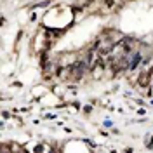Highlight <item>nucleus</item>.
I'll use <instances>...</instances> for the list:
<instances>
[{
  "mask_svg": "<svg viewBox=\"0 0 153 153\" xmlns=\"http://www.w3.org/2000/svg\"><path fill=\"white\" fill-rule=\"evenodd\" d=\"M150 82H152V70H144L137 75V85L139 87H148L150 85Z\"/></svg>",
  "mask_w": 153,
  "mask_h": 153,
  "instance_id": "obj_1",
  "label": "nucleus"
},
{
  "mask_svg": "<svg viewBox=\"0 0 153 153\" xmlns=\"http://www.w3.org/2000/svg\"><path fill=\"white\" fill-rule=\"evenodd\" d=\"M104 4H106L108 7H113V4H115V0H104Z\"/></svg>",
  "mask_w": 153,
  "mask_h": 153,
  "instance_id": "obj_4",
  "label": "nucleus"
},
{
  "mask_svg": "<svg viewBox=\"0 0 153 153\" xmlns=\"http://www.w3.org/2000/svg\"><path fill=\"white\" fill-rule=\"evenodd\" d=\"M139 61H141V56H139V54H136V56H134V59H132V64H131L129 68H136V64H137Z\"/></svg>",
  "mask_w": 153,
  "mask_h": 153,
  "instance_id": "obj_3",
  "label": "nucleus"
},
{
  "mask_svg": "<svg viewBox=\"0 0 153 153\" xmlns=\"http://www.w3.org/2000/svg\"><path fill=\"white\" fill-rule=\"evenodd\" d=\"M73 72H75V78H80L82 75H84V70H85V64H84V63H77V64H75V66H73L72 68Z\"/></svg>",
  "mask_w": 153,
  "mask_h": 153,
  "instance_id": "obj_2",
  "label": "nucleus"
}]
</instances>
